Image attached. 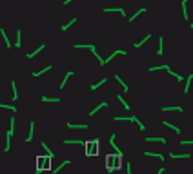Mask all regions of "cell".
<instances>
[{"label":"cell","mask_w":193,"mask_h":174,"mask_svg":"<svg viewBox=\"0 0 193 174\" xmlns=\"http://www.w3.org/2000/svg\"><path fill=\"white\" fill-rule=\"evenodd\" d=\"M106 171L108 172H115L118 171V169L122 167V163H124V160H122V154H117V152H110L106 154Z\"/></svg>","instance_id":"6da1fadb"},{"label":"cell","mask_w":193,"mask_h":174,"mask_svg":"<svg viewBox=\"0 0 193 174\" xmlns=\"http://www.w3.org/2000/svg\"><path fill=\"white\" fill-rule=\"evenodd\" d=\"M84 147H86V156H89V158L100 154V140H98V138L84 142Z\"/></svg>","instance_id":"7a4b0ae2"},{"label":"cell","mask_w":193,"mask_h":174,"mask_svg":"<svg viewBox=\"0 0 193 174\" xmlns=\"http://www.w3.org/2000/svg\"><path fill=\"white\" fill-rule=\"evenodd\" d=\"M35 160H37V172H46V171H51V160L53 158H49L47 154L46 156H40V154H38L37 158H35Z\"/></svg>","instance_id":"3957f363"},{"label":"cell","mask_w":193,"mask_h":174,"mask_svg":"<svg viewBox=\"0 0 193 174\" xmlns=\"http://www.w3.org/2000/svg\"><path fill=\"white\" fill-rule=\"evenodd\" d=\"M15 132V116H11V120H9V131H7V136H6V149L4 151L9 152V149H11V136Z\"/></svg>","instance_id":"277c9868"},{"label":"cell","mask_w":193,"mask_h":174,"mask_svg":"<svg viewBox=\"0 0 193 174\" xmlns=\"http://www.w3.org/2000/svg\"><path fill=\"white\" fill-rule=\"evenodd\" d=\"M113 120H115V122H133V123H137V125L140 127V131H144V129H146V127H144V123L138 120L137 116H115Z\"/></svg>","instance_id":"5b68a950"},{"label":"cell","mask_w":193,"mask_h":174,"mask_svg":"<svg viewBox=\"0 0 193 174\" xmlns=\"http://www.w3.org/2000/svg\"><path fill=\"white\" fill-rule=\"evenodd\" d=\"M89 49V51H97V47H95V44H75V49Z\"/></svg>","instance_id":"8992f818"},{"label":"cell","mask_w":193,"mask_h":174,"mask_svg":"<svg viewBox=\"0 0 193 174\" xmlns=\"http://www.w3.org/2000/svg\"><path fill=\"white\" fill-rule=\"evenodd\" d=\"M146 142H159V143H162V145H166V138H162V136H148L146 138Z\"/></svg>","instance_id":"52a82bcc"},{"label":"cell","mask_w":193,"mask_h":174,"mask_svg":"<svg viewBox=\"0 0 193 174\" xmlns=\"http://www.w3.org/2000/svg\"><path fill=\"white\" fill-rule=\"evenodd\" d=\"M170 158L173 160H184V158H191L190 152H184V154H175V152H170Z\"/></svg>","instance_id":"ba28073f"},{"label":"cell","mask_w":193,"mask_h":174,"mask_svg":"<svg viewBox=\"0 0 193 174\" xmlns=\"http://www.w3.org/2000/svg\"><path fill=\"white\" fill-rule=\"evenodd\" d=\"M33 134H35V122L29 123V132H27V136H26V143H29L33 140Z\"/></svg>","instance_id":"9c48e42d"},{"label":"cell","mask_w":193,"mask_h":174,"mask_svg":"<svg viewBox=\"0 0 193 174\" xmlns=\"http://www.w3.org/2000/svg\"><path fill=\"white\" fill-rule=\"evenodd\" d=\"M40 145H42V149H44V151H46V154H47L49 158H55V152H53L51 149H49V145H47L46 142H40Z\"/></svg>","instance_id":"30bf717a"},{"label":"cell","mask_w":193,"mask_h":174,"mask_svg":"<svg viewBox=\"0 0 193 174\" xmlns=\"http://www.w3.org/2000/svg\"><path fill=\"white\" fill-rule=\"evenodd\" d=\"M67 129H87V123H71V122H67Z\"/></svg>","instance_id":"8fae6325"},{"label":"cell","mask_w":193,"mask_h":174,"mask_svg":"<svg viewBox=\"0 0 193 174\" xmlns=\"http://www.w3.org/2000/svg\"><path fill=\"white\" fill-rule=\"evenodd\" d=\"M104 11H106V13H113V11H117V13H120L122 17H126V11H124L122 7H106Z\"/></svg>","instance_id":"7c38bea8"},{"label":"cell","mask_w":193,"mask_h":174,"mask_svg":"<svg viewBox=\"0 0 193 174\" xmlns=\"http://www.w3.org/2000/svg\"><path fill=\"white\" fill-rule=\"evenodd\" d=\"M64 145H84V140H64Z\"/></svg>","instance_id":"4fadbf2b"},{"label":"cell","mask_w":193,"mask_h":174,"mask_svg":"<svg viewBox=\"0 0 193 174\" xmlns=\"http://www.w3.org/2000/svg\"><path fill=\"white\" fill-rule=\"evenodd\" d=\"M162 111L168 112V111H175V112H182V107L180 105H170V107H162Z\"/></svg>","instance_id":"5bb4252c"},{"label":"cell","mask_w":193,"mask_h":174,"mask_svg":"<svg viewBox=\"0 0 193 174\" xmlns=\"http://www.w3.org/2000/svg\"><path fill=\"white\" fill-rule=\"evenodd\" d=\"M144 154H146V156H151V158H157V160H164V154H162V152H150V151H146Z\"/></svg>","instance_id":"9a60e30c"},{"label":"cell","mask_w":193,"mask_h":174,"mask_svg":"<svg viewBox=\"0 0 193 174\" xmlns=\"http://www.w3.org/2000/svg\"><path fill=\"white\" fill-rule=\"evenodd\" d=\"M44 47H46V46H44V44H42V46H38V49H35V51H31V53H27V54H26V58H33V56H37V54L40 53V51H42Z\"/></svg>","instance_id":"2e32d148"},{"label":"cell","mask_w":193,"mask_h":174,"mask_svg":"<svg viewBox=\"0 0 193 174\" xmlns=\"http://www.w3.org/2000/svg\"><path fill=\"white\" fill-rule=\"evenodd\" d=\"M106 82H108V78H102L100 82H97V83H91V85H89V89H91V91H97V89L100 87V85H104Z\"/></svg>","instance_id":"e0dca14e"},{"label":"cell","mask_w":193,"mask_h":174,"mask_svg":"<svg viewBox=\"0 0 193 174\" xmlns=\"http://www.w3.org/2000/svg\"><path fill=\"white\" fill-rule=\"evenodd\" d=\"M164 125H166V127H170L171 131H173V132H177V134H180V132H182V131H180L179 127H177V125H173V123H170L168 120H164Z\"/></svg>","instance_id":"ac0fdd59"},{"label":"cell","mask_w":193,"mask_h":174,"mask_svg":"<svg viewBox=\"0 0 193 174\" xmlns=\"http://www.w3.org/2000/svg\"><path fill=\"white\" fill-rule=\"evenodd\" d=\"M104 107H108V102H102L100 105H97L95 109H91V112H89V116H93V114H97L98 111H100V109H104Z\"/></svg>","instance_id":"d6986e66"},{"label":"cell","mask_w":193,"mask_h":174,"mask_svg":"<svg viewBox=\"0 0 193 174\" xmlns=\"http://www.w3.org/2000/svg\"><path fill=\"white\" fill-rule=\"evenodd\" d=\"M69 76H73V71H67L66 73V76H64V80L60 82V87H58V89H64V87H66V83H67V78Z\"/></svg>","instance_id":"ffe728a7"},{"label":"cell","mask_w":193,"mask_h":174,"mask_svg":"<svg viewBox=\"0 0 193 174\" xmlns=\"http://www.w3.org/2000/svg\"><path fill=\"white\" fill-rule=\"evenodd\" d=\"M115 80H117L118 83H120V85H122V89H124V91H126V93H128V91H130V87H128V85H126V82H124V80H122V78H120V76H118V74H115Z\"/></svg>","instance_id":"44dd1931"},{"label":"cell","mask_w":193,"mask_h":174,"mask_svg":"<svg viewBox=\"0 0 193 174\" xmlns=\"http://www.w3.org/2000/svg\"><path fill=\"white\" fill-rule=\"evenodd\" d=\"M162 53H164V38H159V49H157V54H159V56H160V54Z\"/></svg>","instance_id":"7402d4cb"},{"label":"cell","mask_w":193,"mask_h":174,"mask_svg":"<svg viewBox=\"0 0 193 174\" xmlns=\"http://www.w3.org/2000/svg\"><path fill=\"white\" fill-rule=\"evenodd\" d=\"M150 38H151V34L148 33L146 36H144V38H142V40H140V42H138V44H135V47H137V49H138V47H142V46H144V44L148 42V40H150Z\"/></svg>","instance_id":"603a6c76"},{"label":"cell","mask_w":193,"mask_h":174,"mask_svg":"<svg viewBox=\"0 0 193 174\" xmlns=\"http://www.w3.org/2000/svg\"><path fill=\"white\" fill-rule=\"evenodd\" d=\"M191 80H193V74H188V78H186V85H184V93H188V91H190Z\"/></svg>","instance_id":"cb8c5ba5"},{"label":"cell","mask_w":193,"mask_h":174,"mask_svg":"<svg viewBox=\"0 0 193 174\" xmlns=\"http://www.w3.org/2000/svg\"><path fill=\"white\" fill-rule=\"evenodd\" d=\"M117 100H118V102H122V105L126 107V111H130V103L124 100V96H122V94H117Z\"/></svg>","instance_id":"d4e9b609"},{"label":"cell","mask_w":193,"mask_h":174,"mask_svg":"<svg viewBox=\"0 0 193 174\" xmlns=\"http://www.w3.org/2000/svg\"><path fill=\"white\" fill-rule=\"evenodd\" d=\"M0 34H2V38H4V42H6V46L11 47V42H9V38H7V34H6V29H0Z\"/></svg>","instance_id":"484cf974"},{"label":"cell","mask_w":193,"mask_h":174,"mask_svg":"<svg viewBox=\"0 0 193 174\" xmlns=\"http://www.w3.org/2000/svg\"><path fill=\"white\" fill-rule=\"evenodd\" d=\"M66 165H69V160H64V161L60 163V165H58V167L55 169V171H53V174H57V172H60V171H62V169H64V167H66Z\"/></svg>","instance_id":"4316f807"},{"label":"cell","mask_w":193,"mask_h":174,"mask_svg":"<svg viewBox=\"0 0 193 174\" xmlns=\"http://www.w3.org/2000/svg\"><path fill=\"white\" fill-rule=\"evenodd\" d=\"M75 22H77V18H71V20H69L67 24H64V26H62L60 29H62V31H67V29L71 27V26H73V24H75Z\"/></svg>","instance_id":"83f0119b"},{"label":"cell","mask_w":193,"mask_h":174,"mask_svg":"<svg viewBox=\"0 0 193 174\" xmlns=\"http://www.w3.org/2000/svg\"><path fill=\"white\" fill-rule=\"evenodd\" d=\"M142 13H146V7H140V9H138V11H137L135 15H131V17H130V22H133V20H135V18L138 17V15H142Z\"/></svg>","instance_id":"f1b7e54d"},{"label":"cell","mask_w":193,"mask_h":174,"mask_svg":"<svg viewBox=\"0 0 193 174\" xmlns=\"http://www.w3.org/2000/svg\"><path fill=\"white\" fill-rule=\"evenodd\" d=\"M11 87H13V102L15 100H17V98H18V91H17V82H11Z\"/></svg>","instance_id":"f546056e"},{"label":"cell","mask_w":193,"mask_h":174,"mask_svg":"<svg viewBox=\"0 0 193 174\" xmlns=\"http://www.w3.org/2000/svg\"><path fill=\"white\" fill-rule=\"evenodd\" d=\"M186 2L188 0H182V13H184V20L190 18V15H188V7H186Z\"/></svg>","instance_id":"4dcf8cb0"},{"label":"cell","mask_w":193,"mask_h":174,"mask_svg":"<svg viewBox=\"0 0 193 174\" xmlns=\"http://www.w3.org/2000/svg\"><path fill=\"white\" fill-rule=\"evenodd\" d=\"M17 47H22V33L17 31V44H15Z\"/></svg>","instance_id":"1f68e13d"},{"label":"cell","mask_w":193,"mask_h":174,"mask_svg":"<svg viewBox=\"0 0 193 174\" xmlns=\"http://www.w3.org/2000/svg\"><path fill=\"white\" fill-rule=\"evenodd\" d=\"M0 109H9V111L17 112V107H15V105H7V103H0Z\"/></svg>","instance_id":"d6a6232c"},{"label":"cell","mask_w":193,"mask_h":174,"mask_svg":"<svg viewBox=\"0 0 193 174\" xmlns=\"http://www.w3.org/2000/svg\"><path fill=\"white\" fill-rule=\"evenodd\" d=\"M49 69H51V65H46V67L42 69V71H38V73H33V76H42V74H44V73H47Z\"/></svg>","instance_id":"836d02e7"},{"label":"cell","mask_w":193,"mask_h":174,"mask_svg":"<svg viewBox=\"0 0 193 174\" xmlns=\"http://www.w3.org/2000/svg\"><path fill=\"white\" fill-rule=\"evenodd\" d=\"M42 102H49V103H57V102H60L58 98H49V96H42Z\"/></svg>","instance_id":"e575fe53"},{"label":"cell","mask_w":193,"mask_h":174,"mask_svg":"<svg viewBox=\"0 0 193 174\" xmlns=\"http://www.w3.org/2000/svg\"><path fill=\"white\" fill-rule=\"evenodd\" d=\"M180 145H193V140H180Z\"/></svg>","instance_id":"d590c367"},{"label":"cell","mask_w":193,"mask_h":174,"mask_svg":"<svg viewBox=\"0 0 193 174\" xmlns=\"http://www.w3.org/2000/svg\"><path fill=\"white\" fill-rule=\"evenodd\" d=\"M126 174H131V163L130 161L126 163Z\"/></svg>","instance_id":"8d00e7d4"},{"label":"cell","mask_w":193,"mask_h":174,"mask_svg":"<svg viewBox=\"0 0 193 174\" xmlns=\"http://www.w3.org/2000/svg\"><path fill=\"white\" fill-rule=\"evenodd\" d=\"M157 174H164V167H160V169H159V172H157Z\"/></svg>","instance_id":"74e56055"},{"label":"cell","mask_w":193,"mask_h":174,"mask_svg":"<svg viewBox=\"0 0 193 174\" xmlns=\"http://www.w3.org/2000/svg\"><path fill=\"white\" fill-rule=\"evenodd\" d=\"M69 2H73V0H64V4H66V6H67V4H69Z\"/></svg>","instance_id":"f35d334b"},{"label":"cell","mask_w":193,"mask_h":174,"mask_svg":"<svg viewBox=\"0 0 193 174\" xmlns=\"http://www.w3.org/2000/svg\"><path fill=\"white\" fill-rule=\"evenodd\" d=\"M191 29H193V24H191Z\"/></svg>","instance_id":"ab89813d"},{"label":"cell","mask_w":193,"mask_h":174,"mask_svg":"<svg viewBox=\"0 0 193 174\" xmlns=\"http://www.w3.org/2000/svg\"><path fill=\"white\" fill-rule=\"evenodd\" d=\"M37 174H42V172H37Z\"/></svg>","instance_id":"60d3db41"},{"label":"cell","mask_w":193,"mask_h":174,"mask_svg":"<svg viewBox=\"0 0 193 174\" xmlns=\"http://www.w3.org/2000/svg\"><path fill=\"white\" fill-rule=\"evenodd\" d=\"M108 174H111V172H108Z\"/></svg>","instance_id":"b9f144b4"},{"label":"cell","mask_w":193,"mask_h":174,"mask_svg":"<svg viewBox=\"0 0 193 174\" xmlns=\"http://www.w3.org/2000/svg\"><path fill=\"white\" fill-rule=\"evenodd\" d=\"M191 169H193V165H191Z\"/></svg>","instance_id":"7bdbcfd3"}]
</instances>
